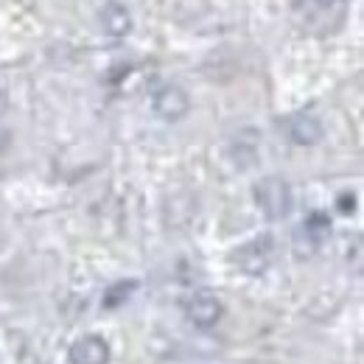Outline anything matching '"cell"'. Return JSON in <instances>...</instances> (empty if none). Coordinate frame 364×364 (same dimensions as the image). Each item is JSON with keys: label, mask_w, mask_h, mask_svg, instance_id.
I'll return each instance as SVG.
<instances>
[{"label": "cell", "mask_w": 364, "mask_h": 364, "mask_svg": "<svg viewBox=\"0 0 364 364\" xmlns=\"http://www.w3.org/2000/svg\"><path fill=\"white\" fill-rule=\"evenodd\" d=\"M255 202L264 210V216L269 222H283L289 219L291 208H294V196L291 188L283 177H264L255 185Z\"/></svg>", "instance_id": "1"}, {"label": "cell", "mask_w": 364, "mask_h": 364, "mask_svg": "<svg viewBox=\"0 0 364 364\" xmlns=\"http://www.w3.org/2000/svg\"><path fill=\"white\" fill-rule=\"evenodd\" d=\"M272 255H274V241H272V235L264 232V235H255L252 241L241 244V247L232 252V261H235V267L244 274L258 277V274H264L269 269Z\"/></svg>", "instance_id": "2"}, {"label": "cell", "mask_w": 364, "mask_h": 364, "mask_svg": "<svg viewBox=\"0 0 364 364\" xmlns=\"http://www.w3.org/2000/svg\"><path fill=\"white\" fill-rule=\"evenodd\" d=\"M151 109L157 112V118L174 124V121H182L188 115L191 98H188V92L182 90L180 85L166 82V85H160L157 90L151 92Z\"/></svg>", "instance_id": "3"}, {"label": "cell", "mask_w": 364, "mask_h": 364, "mask_svg": "<svg viewBox=\"0 0 364 364\" xmlns=\"http://www.w3.org/2000/svg\"><path fill=\"white\" fill-rule=\"evenodd\" d=\"M185 314H188V319H191L196 328L208 331V328H213V325L222 319L225 306H222V300H219L213 291L199 289V291H193V294L188 297V303H185Z\"/></svg>", "instance_id": "4"}, {"label": "cell", "mask_w": 364, "mask_h": 364, "mask_svg": "<svg viewBox=\"0 0 364 364\" xmlns=\"http://www.w3.org/2000/svg\"><path fill=\"white\" fill-rule=\"evenodd\" d=\"M98 23H101L104 34L112 37V40H121V37H127V34L132 31V14H129V9H127L124 3H118V0H107V3L101 6Z\"/></svg>", "instance_id": "5"}, {"label": "cell", "mask_w": 364, "mask_h": 364, "mask_svg": "<svg viewBox=\"0 0 364 364\" xmlns=\"http://www.w3.org/2000/svg\"><path fill=\"white\" fill-rule=\"evenodd\" d=\"M328 232H331V219H328L325 213L314 210V213L303 222V228L297 230V235H294V244H303V241H306V250H303L300 255L317 252L319 247H322V241L328 238Z\"/></svg>", "instance_id": "6"}, {"label": "cell", "mask_w": 364, "mask_h": 364, "mask_svg": "<svg viewBox=\"0 0 364 364\" xmlns=\"http://www.w3.org/2000/svg\"><path fill=\"white\" fill-rule=\"evenodd\" d=\"M70 362L73 364H107L109 362V345L101 336H82L70 345Z\"/></svg>", "instance_id": "7"}, {"label": "cell", "mask_w": 364, "mask_h": 364, "mask_svg": "<svg viewBox=\"0 0 364 364\" xmlns=\"http://www.w3.org/2000/svg\"><path fill=\"white\" fill-rule=\"evenodd\" d=\"M286 135L291 143H297V146H314L322 140V124H319L314 115H306V112H300V115H291L289 121H286Z\"/></svg>", "instance_id": "8"}, {"label": "cell", "mask_w": 364, "mask_h": 364, "mask_svg": "<svg viewBox=\"0 0 364 364\" xmlns=\"http://www.w3.org/2000/svg\"><path fill=\"white\" fill-rule=\"evenodd\" d=\"M135 280H121V283H115V286H109L107 291H104V306L107 309H118L132 291H135Z\"/></svg>", "instance_id": "9"}, {"label": "cell", "mask_w": 364, "mask_h": 364, "mask_svg": "<svg viewBox=\"0 0 364 364\" xmlns=\"http://www.w3.org/2000/svg\"><path fill=\"white\" fill-rule=\"evenodd\" d=\"M336 205H339L342 213H353V208H356V196H353V193H342Z\"/></svg>", "instance_id": "10"}, {"label": "cell", "mask_w": 364, "mask_h": 364, "mask_svg": "<svg viewBox=\"0 0 364 364\" xmlns=\"http://www.w3.org/2000/svg\"><path fill=\"white\" fill-rule=\"evenodd\" d=\"M317 6H322V9H331V6H339V3H345V0H314Z\"/></svg>", "instance_id": "11"}, {"label": "cell", "mask_w": 364, "mask_h": 364, "mask_svg": "<svg viewBox=\"0 0 364 364\" xmlns=\"http://www.w3.org/2000/svg\"><path fill=\"white\" fill-rule=\"evenodd\" d=\"M3 112H6V90L0 87V115H3Z\"/></svg>", "instance_id": "12"}]
</instances>
